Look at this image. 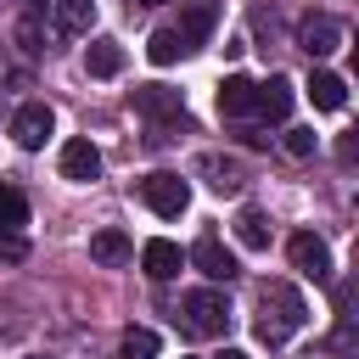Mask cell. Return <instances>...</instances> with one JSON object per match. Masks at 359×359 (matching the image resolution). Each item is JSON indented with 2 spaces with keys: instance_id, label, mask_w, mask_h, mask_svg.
Wrapping results in <instances>:
<instances>
[{
  "instance_id": "obj_18",
  "label": "cell",
  "mask_w": 359,
  "mask_h": 359,
  "mask_svg": "<svg viewBox=\"0 0 359 359\" xmlns=\"http://www.w3.org/2000/svg\"><path fill=\"white\" fill-rule=\"evenodd\" d=\"M196 174H208V185H213L219 196H224V191H241V180H247L241 163H236V157H219V151H208V157L196 163Z\"/></svg>"
},
{
  "instance_id": "obj_17",
  "label": "cell",
  "mask_w": 359,
  "mask_h": 359,
  "mask_svg": "<svg viewBox=\"0 0 359 359\" xmlns=\"http://www.w3.org/2000/svg\"><path fill=\"white\" fill-rule=\"evenodd\" d=\"M84 67H90V79H118L123 73V45L118 39H90L84 45Z\"/></svg>"
},
{
  "instance_id": "obj_22",
  "label": "cell",
  "mask_w": 359,
  "mask_h": 359,
  "mask_svg": "<svg viewBox=\"0 0 359 359\" xmlns=\"http://www.w3.org/2000/svg\"><path fill=\"white\" fill-rule=\"evenodd\" d=\"M118 353H123V359H151V353H157V331H146V325H129Z\"/></svg>"
},
{
  "instance_id": "obj_3",
  "label": "cell",
  "mask_w": 359,
  "mask_h": 359,
  "mask_svg": "<svg viewBox=\"0 0 359 359\" xmlns=\"http://www.w3.org/2000/svg\"><path fill=\"white\" fill-rule=\"evenodd\" d=\"M140 202H146L151 213H163V219H180V213L191 208V185H185L174 168H157V174L140 180Z\"/></svg>"
},
{
  "instance_id": "obj_14",
  "label": "cell",
  "mask_w": 359,
  "mask_h": 359,
  "mask_svg": "<svg viewBox=\"0 0 359 359\" xmlns=\"http://www.w3.org/2000/svg\"><path fill=\"white\" fill-rule=\"evenodd\" d=\"M90 22H95V0H56V6H50V28H56L62 39L90 34Z\"/></svg>"
},
{
  "instance_id": "obj_11",
  "label": "cell",
  "mask_w": 359,
  "mask_h": 359,
  "mask_svg": "<svg viewBox=\"0 0 359 359\" xmlns=\"http://www.w3.org/2000/svg\"><path fill=\"white\" fill-rule=\"evenodd\" d=\"M213 22H219V6H213V0H191V6L180 11V22H174V34H180V39L196 50V45L213 34Z\"/></svg>"
},
{
  "instance_id": "obj_9",
  "label": "cell",
  "mask_w": 359,
  "mask_h": 359,
  "mask_svg": "<svg viewBox=\"0 0 359 359\" xmlns=\"http://www.w3.org/2000/svg\"><path fill=\"white\" fill-rule=\"evenodd\" d=\"M135 112L140 118H180L185 123V95L168 90V84H140L135 90Z\"/></svg>"
},
{
  "instance_id": "obj_8",
  "label": "cell",
  "mask_w": 359,
  "mask_h": 359,
  "mask_svg": "<svg viewBox=\"0 0 359 359\" xmlns=\"http://www.w3.org/2000/svg\"><path fill=\"white\" fill-rule=\"evenodd\" d=\"M292 101H297V90H292V79H286V73H269L264 84H252V112H258V118H269V123H280V118L292 112Z\"/></svg>"
},
{
  "instance_id": "obj_5",
  "label": "cell",
  "mask_w": 359,
  "mask_h": 359,
  "mask_svg": "<svg viewBox=\"0 0 359 359\" xmlns=\"http://www.w3.org/2000/svg\"><path fill=\"white\" fill-rule=\"evenodd\" d=\"M342 39H348V28H342L331 11H309V17L297 22V45H303L309 56H331V50H342Z\"/></svg>"
},
{
  "instance_id": "obj_12",
  "label": "cell",
  "mask_w": 359,
  "mask_h": 359,
  "mask_svg": "<svg viewBox=\"0 0 359 359\" xmlns=\"http://www.w3.org/2000/svg\"><path fill=\"white\" fill-rule=\"evenodd\" d=\"M309 101H314L320 112H342V107H348V79L331 73V67H314V73H309Z\"/></svg>"
},
{
  "instance_id": "obj_21",
  "label": "cell",
  "mask_w": 359,
  "mask_h": 359,
  "mask_svg": "<svg viewBox=\"0 0 359 359\" xmlns=\"http://www.w3.org/2000/svg\"><path fill=\"white\" fill-rule=\"evenodd\" d=\"M146 56L157 62V67H168V62H180V56H191V45L174 34V28H157L151 34V45H146Z\"/></svg>"
},
{
  "instance_id": "obj_10",
  "label": "cell",
  "mask_w": 359,
  "mask_h": 359,
  "mask_svg": "<svg viewBox=\"0 0 359 359\" xmlns=\"http://www.w3.org/2000/svg\"><path fill=\"white\" fill-rule=\"evenodd\" d=\"M101 174V151H95V140H84V135H73L67 146H62V180H95Z\"/></svg>"
},
{
  "instance_id": "obj_16",
  "label": "cell",
  "mask_w": 359,
  "mask_h": 359,
  "mask_svg": "<svg viewBox=\"0 0 359 359\" xmlns=\"http://www.w3.org/2000/svg\"><path fill=\"white\" fill-rule=\"evenodd\" d=\"M90 258H95V264H107V269H118V264H129V258H135V241H129L123 230H112V224H107V230H95V236H90Z\"/></svg>"
},
{
  "instance_id": "obj_19",
  "label": "cell",
  "mask_w": 359,
  "mask_h": 359,
  "mask_svg": "<svg viewBox=\"0 0 359 359\" xmlns=\"http://www.w3.org/2000/svg\"><path fill=\"white\" fill-rule=\"evenodd\" d=\"M236 241H241L247 252H264V247H269V219H264L258 208H241V213H236Z\"/></svg>"
},
{
  "instance_id": "obj_7",
  "label": "cell",
  "mask_w": 359,
  "mask_h": 359,
  "mask_svg": "<svg viewBox=\"0 0 359 359\" xmlns=\"http://www.w3.org/2000/svg\"><path fill=\"white\" fill-rule=\"evenodd\" d=\"M185 264H191V269H202L208 280H236V275H241L236 252H230L219 236H196V247L185 252Z\"/></svg>"
},
{
  "instance_id": "obj_20",
  "label": "cell",
  "mask_w": 359,
  "mask_h": 359,
  "mask_svg": "<svg viewBox=\"0 0 359 359\" xmlns=\"http://www.w3.org/2000/svg\"><path fill=\"white\" fill-rule=\"evenodd\" d=\"M22 224H28V196L11 180H0V230H22Z\"/></svg>"
},
{
  "instance_id": "obj_13",
  "label": "cell",
  "mask_w": 359,
  "mask_h": 359,
  "mask_svg": "<svg viewBox=\"0 0 359 359\" xmlns=\"http://www.w3.org/2000/svg\"><path fill=\"white\" fill-rule=\"evenodd\" d=\"M140 269H146L151 280H174V275L185 269V252H180L174 241H163V236H157V241H146V247H140Z\"/></svg>"
},
{
  "instance_id": "obj_2",
  "label": "cell",
  "mask_w": 359,
  "mask_h": 359,
  "mask_svg": "<svg viewBox=\"0 0 359 359\" xmlns=\"http://www.w3.org/2000/svg\"><path fill=\"white\" fill-rule=\"evenodd\" d=\"M180 320H185L191 337H224L230 331V297L219 286H196V292L180 297Z\"/></svg>"
},
{
  "instance_id": "obj_1",
  "label": "cell",
  "mask_w": 359,
  "mask_h": 359,
  "mask_svg": "<svg viewBox=\"0 0 359 359\" xmlns=\"http://www.w3.org/2000/svg\"><path fill=\"white\" fill-rule=\"evenodd\" d=\"M303 320H309L303 292H297V286H286V280H264V292H258V320H252L258 342L280 348V342H292V337L303 331Z\"/></svg>"
},
{
  "instance_id": "obj_27",
  "label": "cell",
  "mask_w": 359,
  "mask_h": 359,
  "mask_svg": "<svg viewBox=\"0 0 359 359\" xmlns=\"http://www.w3.org/2000/svg\"><path fill=\"white\" fill-rule=\"evenodd\" d=\"M140 6H157V0H140Z\"/></svg>"
},
{
  "instance_id": "obj_24",
  "label": "cell",
  "mask_w": 359,
  "mask_h": 359,
  "mask_svg": "<svg viewBox=\"0 0 359 359\" xmlns=\"http://www.w3.org/2000/svg\"><path fill=\"white\" fill-rule=\"evenodd\" d=\"M28 258V236L22 230H0V264H22Z\"/></svg>"
},
{
  "instance_id": "obj_4",
  "label": "cell",
  "mask_w": 359,
  "mask_h": 359,
  "mask_svg": "<svg viewBox=\"0 0 359 359\" xmlns=\"http://www.w3.org/2000/svg\"><path fill=\"white\" fill-rule=\"evenodd\" d=\"M286 258H292V269H297V275H309L314 286H325V280H331V247H325L314 230H297V236L286 241Z\"/></svg>"
},
{
  "instance_id": "obj_25",
  "label": "cell",
  "mask_w": 359,
  "mask_h": 359,
  "mask_svg": "<svg viewBox=\"0 0 359 359\" xmlns=\"http://www.w3.org/2000/svg\"><path fill=\"white\" fill-rule=\"evenodd\" d=\"M17 45H22V56H39V50H45V45H39V17H34V11L17 22Z\"/></svg>"
},
{
  "instance_id": "obj_6",
  "label": "cell",
  "mask_w": 359,
  "mask_h": 359,
  "mask_svg": "<svg viewBox=\"0 0 359 359\" xmlns=\"http://www.w3.org/2000/svg\"><path fill=\"white\" fill-rule=\"evenodd\" d=\"M50 129H56V112H50L45 101H22L17 118H11V140H17L22 151H39V146L50 140Z\"/></svg>"
},
{
  "instance_id": "obj_23",
  "label": "cell",
  "mask_w": 359,
  "mask_h": 359,
  "mask_svg": "<svg viewBox=\"0 0 359 359\" xmlns=\"http://www.w3.org/2000/svg\"><path fill=\"white\" fill-rule=\"evenodd\" d=\"M280 146H286V157H314L320 135H314V129H286V135H280Z\"/></svg>"
},
{
  "instance_id": "obj_28",
  "label": "cell",
  "mask_w": 359,
  "mask_h": 359,
  "mask_svg": "<svg viewBox=\"0 0 359 359\" xmlns=\"http://www.w3.org/2000/svg\"><path fill=\"white\" fill-rule=\"evenodd\" d=\"M118 359H123V353H118Z\"/></svg>"
},
{
  "instance_id": "obj_15",
  "label": "cell",
  "mask_w": 359,
  "mask_h": 359,
  "mask_svg": "<svg viewBox=\"0 0 359 359\" xmlns=\"http://www.w3.org/2000/svg\"><path fill=\"white\" fill-rule=\"evenodd\" d=\"M219 118H252V79L247 73L219 79Z\"/></svg>"
},
{
  "instance_id": "obj_26",
  "label": "cell",
  "mask_w": 359,
  "mask_h": 359,
  "mask_svg": "<svg viewBox=\"0 0 359 359\" xmlns=\"http://www.w3.org/2000/svg\"><path fill=\"white\" fill-rule=\"evenodd\" d=\"M219 359H252V353H241V348H224V353H219Z\"/></svg>"
}]
</instances>
